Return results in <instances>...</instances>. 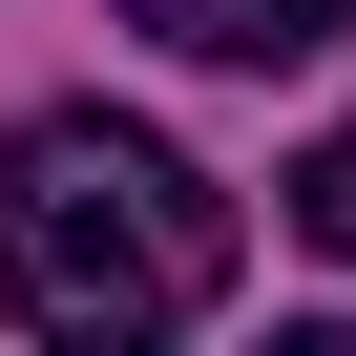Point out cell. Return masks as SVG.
Masks as SVG:
<instances>
[{"label": "cell", "mask_w": 356, "mask_h": 356, "mask_svg": "<svg viewBox=\"0 0 356 356\" xmlns=\"http://www.w3.org/2000/svg\"><path fill=\"white\" fill-rule=\"evenodd\" d=\"M231 293V189L168 126H105V105H42L0 147V314L63 335V356H147Z\"/></svg>", "instance_id": "obj_1"}, {"label": "cell", "mask_w": 356, "mask_h": 356, "mask_svg": "<svg viewBox=\"0 0 356 356\" xmlns=\"http://www.w3.org/2000/svg\"><path fill=\"white\" fill-rule=\"evenodd\" d=\"M126 22H147L168 63H314L356 0H126Z\"/></svg>", "instance_id": "obj_2"}, {"label": "cell", "mask_w": 356, "mask_h": 356, "mask_svg": "<svg viewBox=\"0 0 356 356\" xmlns=\"http://www.w3.org/2000/svg\"><path fill=\"white\" fill-rule=\"evenodd\" d=\"M293 231H314V252H335V273H356V126H335V147H314V168H293Z\"/></svg>", "instance_id": "obj_3"}]
</instances>
